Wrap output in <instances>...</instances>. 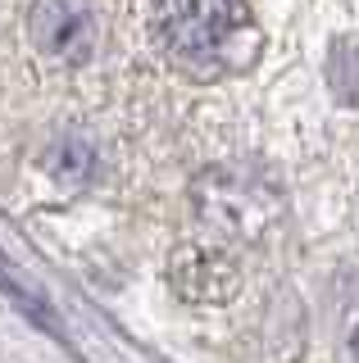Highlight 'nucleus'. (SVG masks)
I'll use <instances>...</instances> for the list:
<instances>
[{
	"instance_id": "nucleus-1",
	"label": "nucleus",
	"mask_w": 359,
	"mask_h": 363,
	"mask_svg": "<svg viewBox=\"0 0 359 363\" xmlns=\"http://www.w3.org/2000/svg\"><path fill=\"white\" fill-rule=\"evenodd\" d=\"M155 37L192 77L241 73L260 55L250 0H155Z\"/></svg>"
},
{
	"instance_id": "nucleus-2",
	"label": "nucleus",
	"mask_w": 359,
	"mask_h": 363,
	"mask_svg": "<svg viewBox=\"0 0 359 363\" xmlns=\"http://www.w3.org/2000/svg\"><path fill=\"white\" fill-rule=\"evenodd\" d=\"M28 32L55 60L82 64L96 45V18L87 0H37L28 14Z\"/></svg>"
},
{
	"instance_id": "nucleus-3",
	"label": "nucleus",
	"mask_w": 359,
	"mask_h": 363,
	"mask_svg": "<svg viewBox=\"0 0 359 363\" xmlns=\"http://www.w3.org/2000/svg\"><path fill=\"white\" fill-rule=\"evenodd\" d=\"M200 209H205V218L214 227H223V232L250 236L273 218L277 200H273V191H264V186L232 182L228 173H214V177L200 182Z\"/></svg>"
},
{
	"instance_id": "nucleus-4",
	"label": "nucleus",
	"mask_w": 359,
	"mask_h": 363,
	"mask_svg": "<svg viewBox=\"0 0 359 363\" xmlns=\"http://www.w3.org/2000/svg\"><path fill=\"white\" fill-rule=\"evenodd\" d=\"M0 295H5V300L14 304V309L23 313V318H32L37 327H46L50 336H64V327H60V318H55V309H50L46 300H41V291H37V286H28V281L18 277V268L9 264L5 255H0Z\"/></svg>"
},
{
	"instance_id": "nucleus-5",
	"label": "nucleus",
	"mask_w": 359,
	"mask_h": 363,
	"mask_svg": "<svg viewBox=\"0 0 359 363\" xmlns=\"http://www.w3.org/2000/svg\"><path fill=\"white\" fill-rule=\"evenodd\" d=\"M46 168H50V177L60 182V186H82V182L92 177V168H96V150L82 141V136H64V141L50 150Z\"/></svg>"
},
{
	"instance_id": "nucleus-6",
	"label": "nucleus",
	"mask_w": 359,
	"mask_h": 363,
	"mask_svg": "<svg viewBox=\"0 0 359 363\" xmlns=\"http://www.w3.org/2000/svg\"><path fill=\"white\" fill-rule=\"evenodd\" d=\"M332 91L346 105H359V41H341L332 50Z\"/></svg>"
},
{
	"instance_id": "nucleus-7",
	"label": "nucleus",
	"mask_w": 359,
	"mask_h": 363,
	"mask_svg": "<svg viewBox=\"0 0 359 363\" xmlns=\"http://www.w3.org/2000/svg\"><path fill=\"white\" fill-rule=\"evenodd\" d=\"M350 354L359 359V318H355V327H350Z\"/></svg>"
}]
</instances>
